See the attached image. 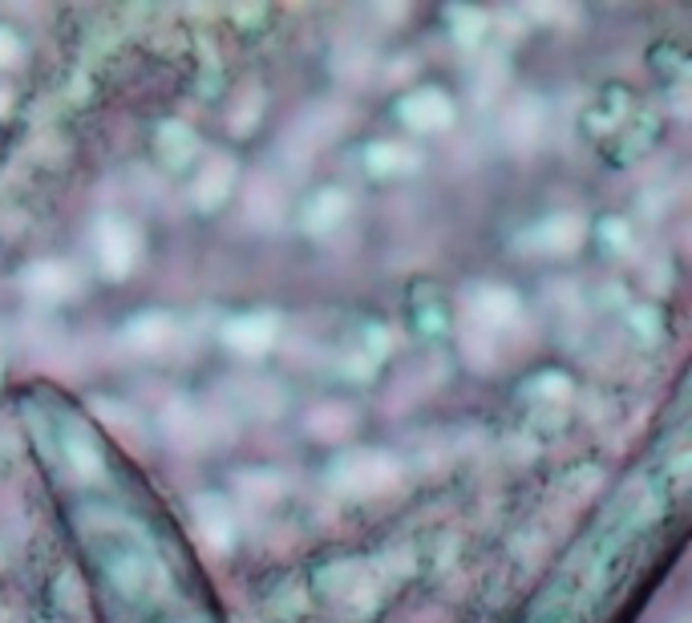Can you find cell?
Returning <instances> with one entry per match:
<instances>
[{
  "label": "cell",
  "instance_id": "1",
  "mask_svg": "<svg viewBox=\"0 0 692 623\" xmlns=\"http://www.w3.org/2000/svg\"><path fill=\"white\" fill-rule=\"evenodd\" d=\"M333 482L353 498H381L401 486V465L381 450H357L333 465Z\"/></svg>",
  "mask_w": 692,
  "mask_h": 623
},
{
  "label": "cell",
  "instance_id": "2",
  "mask_svg": "<svg viewBox=\"0 0 692 623\" xmlns=\"http://www.w3.org/2000/svg\"><path fill=\"white\" fill-rule=\"evenodd\" d=\"M401 122L410 126V130L417 134H434V130H446L453 122V106H450V97L441 90H417L410 93L405 102H401Z\"/></svg>",
  "mask_w": 692,
  "mask_h": 623
},
{
  "label": "cell",
  "instance_id": "3",
  "mask_svg": "<svg viewBox=\"0 0 692 623\" xmlns=\"http://www.w3.org/2000/svg\"><path fill=\"white\" fill-rule=\"evenodd\" d=\"M97 259L106 267V276H126L134 259H138V231L130 223H118V219L102 223V231H97Z\"/></svg>",
  "mask_w": 692,
  "mask_h": 623
},
{
  "label": "cell",
  "instance_id": "4",
  "mask_svg": "<svg viewBox=\"0 0 692 623\" xmlns=\"http://www.w3.org/2000/svg\"><path fill=\"white\" fill-rule=\"evenodd\" d=\"M284 207H288V199H284V186L272 178V174H255V178H247V191H243V211H247V219L260 227H276L284 219Z\"/></svg>",
  "mask_w": 692,
  "mask_h": 623
},
{
  "label": "cell",
  "instance_id": "5",
  "mask_svg": "<svg viewBox=\"0 0 692 623\" xmlns=\"http://www.w3.org/2000/svg\"><path fill=\"white\" fill-rule=\"evenodd\" d=\"M227 345L235 348L240 357H260L267 348L276 345V316H267V312H252V316L235 320V324H227Z\"/></svg>",
  "mask_w": 692,
  "mask_h": 623
},
{
  "label": "cell",
  "instance_id": "6",
  "mask_svg": "<svg viewBox=\"0 0 692 623\" xmlns=\"http://www.w3.org/2000/svg\"><path fill=\"white\" fill-rule=\"evenodd\" d=\"M231 191H235V162L215 154V159L203 166L199 178H195V203H199V207H219Z\"/></svg>",
  "mask_w": 692,
  "mask_h": 623
},
{
  "label": "cell",
  "instance_id": "7",
  "mask_svg": "<svg viewBox=\"0 0 692 623\" xmlns=\"http://www.w3.org/2000/svg\"><path fill=\"white\" fill-rule=\"evenodd\" d=\"M353 417H357V413L348 409V405H336V401L316 405V409L308 413V434L320 441H341L348 429H353Z\"/></svg>",
  "mask_w": 692,
  "mask_h": 623
},
{
  "label": "cell",
  "instance_id": "8",
  "mask_svg": "<svg viewBox=\"0 0 692 623\" xmlns=\"http://www.w3.org/2000/svg\"><path fill=\"white\" fill-rule=\"evenodd\" d=\"M579 239H584V227H579V219H551V223H543L539 231H534V247H543L546 255H563V252H575L579 247Z\"/></svg>",
  "mask_w": 692,
  "mask_h": 623
},
{
  "label": "cell",
  "instance_id": "9",
  "mask_svg": "<svg viewBox=\"0 0 692 623\" xmlns=\"http://www.w3.org/2000/svg\"><path fill=\"white\" fill-rule=\"evenodd\" d=\"M345 211H348L345 191H320L316 199L308 203L304 219L312 231H328V227H336L341 219H345Z\"/></svg>",
  "mask_w": 692,
  "mask_h": 623
},
{
  "label": "cell",
  "instance_id": "10",
  "mask_svg": "<svg viewBox=\"0 0 692 623\" xmlns=\"http://www.w3.org/2000/svg\"><path fill=\"white\" fill-rule=\"evenodd\" d=\"M171 341V324L162 316H142L130 324V345L134 348H147V353H154V348H162Z\"/></svg>",
  "mask_w": 692,
  "mask_h": 623
},
{
  "label": "cell",
  "instance_id": "11",
  "mask_svg": "<svg viewBox=\"0 0 692 623\" xmlns=\"http://www.w3.org/2000/svg\"><path fill=\"white\" fill-rule=\"evenodd\" d=\"M159 150L162 159H171V166H183V159H191L199 147H195V134L187 126H166L159 138Z\"/></svg>",
  "mask_w": 692,
  "mask_h": 623
},
{
  "label": "cell",
  "instance_id": "12",
  "mask_svg": "<svg viewBox=\"0 0 692 623\" xmlns=\"http://www.w3.org/2000/svg\"><path fill=\"white\" fill-rule=\"evenodd\" d=\"M28 284H33L37 292H45V288H49V296H66L69 284H73V276H69L66 264H41V267H33V272H28Z\"/></svg>",
  "mask_w": 692,
  "mask_h": 623
},
{
  "label": "cell",
  "instance_id": "13",
  "mask_svg": "<svg viewBox=\"0 0 692 623\" xmlns=\"http://www.w3.org/2000/svg\"><path fill=\"white\" fill-rule=\"evenodd\" d=\"M410 159H413L410 150L393 147V142H381V147L369 150V162H373V171H377V174H393V171H401V166H405Z\"/></svg>",
  "mask_w": 692,
  "mask_h": 623
},
{
  "label": "cell",
  "instance_id": "14",
  "mask_svg": "<svg viewBox=\"0 0 692 623\" xmlns=\"http://www.w3.org/2000/svg\"><path fill=\"white\" fill-rule=\"evenodd\" d=\"M16 54H21V45H16V37L9 33V28H0V66H13Z\"/></svg>",
  "mask_w": 692,
  "mask_h": 623
}]
</instances>
